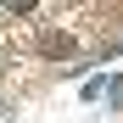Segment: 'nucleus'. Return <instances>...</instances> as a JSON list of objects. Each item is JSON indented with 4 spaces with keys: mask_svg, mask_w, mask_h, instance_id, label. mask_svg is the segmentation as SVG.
<instances>
[{
    "mask_svg": "<svg viewBox=\"0 0 123 123\" xmlns=\"http://www.w3.org/2000/svg\"><path fill=\"white\" fill-rule=\"evenodd\" d=\"M39 50H45V56H73V34H45Z\"/></svg>",
    "mask_w": 123,
    "mask_h": 123,
    "instance_id": "1",
    "label": "nucleus"
}]
</instances>
